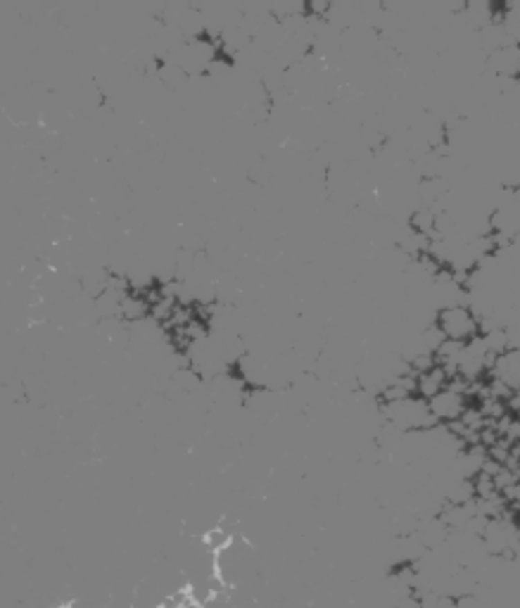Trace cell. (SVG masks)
<instances>
[{
  "label": "cell",
  "instance_id": "obj_1",
  "mask_svg": "<svg viewBox=\"0 0 520 608\" xmlns=\"http://www.w3.org/2000/svg\"><path fill=\"white\" fill-rule=\"evenodd\" d=\"M435 328L449 342L468 345L480 336V323L468 304H442L435 314Z\"/></svg>",
  "mask_w": 520,
  "mask_h": 608
},
{
  "label": "cell",
  "instance_id": "obj_2",
  "mask_svg": "<svg viewBox=\"0 0 520 608\" xmlns=\"http://www.w3.org/2000/svg\"><path fill=\"white\" fill-rule=\"evenodd\" d=\"M447 371L442 368L440 364L433 366L430 371L420 373V376H416V397L423 399V401H430L435 397V394H440L442 390L447 388Z\"/></svg>",
  "mask_w": 520,
  "mask_h": 608
},
{
  "label": "cell",
  "instance_id": "obj_3",
  "mask_svg": "<svg viewBox=\"0 0 520 608\" xmlns=\"http://www.w3.org/2000/svg\"><path fill=\"white\" fill-rule=\"evenodd\" d=\"M409 224H411L413 233L416 236H425V238H433L437 236V211L430 209V207H423V209H416L411 214V219H409ZM440 238V236H437Z\"/></svg>",
  "mask_w": 520,
  "mask_h": 608
}]
</instances>
